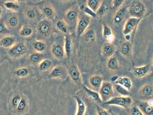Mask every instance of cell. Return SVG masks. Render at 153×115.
I'll use <instances>...</instances> for the list:
<instances>
[{
  "label": "cell",
  "instance_id": "cell-46",
  "mask_svg": "<svg viewBox=\"0 0 153 115\" xmlns=\"http://www.w3.org/2000/svg\"><path fill=\"white\" fill-rule=\"evenodd\" d=\"M118 76H114L112 78H111V81L113 82H114L117 79Z\"/></svg>",
  "mask_w": 153,
  "mask_h": 115
},
{
  "label": "cell",
  "instance_id": "cell-17",
  "mask_svg": "<svg viewBox=\"0 0 153 115\" xmlns=\"http://www.w3.org/2000/svg\"><path fill=\"white\" fill-rule=\"evenodd\" d=\"M115 51V48L113 44L107 42L102 44L101 49L102 55L105 57L108 58L113 56Z\"/></svg>",
  "mask_w": 153,
  "mask_h": 115
},
{
  "label": "cell",
  "instance_id": "cell-26",
  "mask_svg": "<svg viewBox=\"0 0 153 115\" xmlns=\"http://www.w3.org/2000/svg\"><path fill=\"white\" fill-rule=\"evenodd\" d=\"M65 54L67 58L69 57L71 54L73 49V43L71 37L66 35L65 37L64 46Z\"/></svg>",
  "mask_w": 153,
  "mask_h": 115
},
{
  "label": "cell",
  "instance_id": "cell-19",
  "mask_svg": "<svg viewBox=\"0 0 153 115\" xmlns=\"http://www.w3.org/2000/svg\"><path fill=\"white\" fill-rule=\"evenodd\" d=\"M112 0H102L99 9L96 13L100 16H102L109 10L111 6Z\"/></svg>",
  "mask_w": 153,
  "mask_h": 115
},
{
  "label": "cell",
  "instance_id": "cell-22",
  "mask_svg": "<svg viewBox=\"0 0 153 115\" xmlns=\"http://www.w3.org/2000/svg\"><path fill=\"white\" fill-rule=\"evenodd\" d=\"M114 83L123 86L129 91L131 89L132 86L131 79L126 76L118 77Z\"/></svg>",
  "mask_w": 153,
  "mask_h": 115
},
{
  "label": "cell",
  "instance_id": "cell-45",
  "mask_svg": "<svg viewBox=\"0 0 153 115\" xmlns=\"http://www.w3.org/2000/svg\"><path fill=\"white\" fill-rule=\"evenodd\" d=\"M4 22L0 21V34H3L8 31V29Z\"/></svg>",
  "mask_w": 153,
  "mask_h": 115
},
{
  "label": "cell",
  "instance_id": "cell-28",
  "mask_svg": "<svg viewBox=\"0 0 153 115\" xmlns=\"http://www.w3.org/2000/svg\"><path fill=\"white\" fill-rule=\"evenodd\" d=\"M29 70L25 67H21L16 69L13 72V74L16 78L19 79L25 78L29 75Z\"/></svg>",
  "mask_w": 153,
  "mask_h": 115
},
{
  "label": "cell",
  "instance_id": "cell-38",
  "mask_svg": "<svg viewBox=\"0 0 153 115\" xmlns=\"http://www.w3.org/2000/svg\"><path fill=\"white\" fill-rule=\"evenodd\" d=\"M131 49V43L128 41L124 42L120 47V52L121 53L126 56L129 55Z\"/></svg>",
  "mask_w": 153,
  "mask_h": 115
},
{
  "label": "cell",
  "instance_id": "cell-41",
  "mask_svg": "<svg viewBox=\"0 0 153 115\" xmlns=\"http://www.w3.org/2000/svg\"><path fill=\"white\" fill-rule=\"evenodd\" d=\"M114 87L117 92L122 96H129L130 94L129 91L123 86L117 84H115Z\"/></svg>",
  "mask_w": 153,
  "mask_h": 115
},
{
  "label": "cell",
  "instance_id": "cell-47",
  "mask_svg": "<svg viewBox=\"0 0 153 115\" xmlns=\"http://www.w3.org/2000/svg\"><path fill=\"white\" fill-rule=\"evenodd\" d=\"M110 115H121V114H117L114 113L111 109H110Z\"/></svg>",
  "mask_w": 153,
  "mask_h": 115
},
{
  "label": "cell",
  "instance_id": "cell-5",
  "mask_svg": "<svg viewBox=\"0 0 153 115\" xmlns=\"http://www.w3.org/2000/svg\"><path fill=\"white\" fill-rule=\"evenodd\" d=\"M113 92L112 83L108 81H103L99 90V93L102 102H106L111 98Z\"/></svg>",
  "mask_w": 153,
  "mask_h": 115
},
{
  "label": "cell",
  "instance_id": "cell-13",
  "mask_svg": "<svg viewBox=\"0 0 153 115\" xmlns=\"http://www.w3.org/2000/svg\"><path fill=\"white\" fill-rule=\"evenodd\" d=\"M51 51L52 56L58 59H62L65 55L64 46L62 44L57 42L52 45Z\"/></svg>",
  "mask_w": 153,
  "mask_h": 115
},
{
  "label": "cell",
  "instance_id": "cell-14",
  "mask_svg": "<svg viewBox=\"0 0 153 115\" xmlns=\"http://www.w3.org/2000/svg\"><path fill=\"white\" fill-rule=\"evenodd\" d=\"M7 28H15L19 24V19L17 13L15 12L10 13L4 22Z\"/></svg>",
  "mask_w": 153,
  "mask_h": 115
},
{
  "label": "cell",
  "instance_id": "cell-9",
  "mask_svg": "<svg viewBox=\"0 0 153 115\" xmlns=\"http://www.w3.org/2000/svg\"><path fill=\"white\" fill-rule=\"evenodd\" d=\"M27 51L26 47L23 42H19L15 43L8 51L10 56L13 59H18L24 55Z\"/></svg>",
  "mask_w": 153,
  "mask_h": 115
},
{
  "label": "cell",
  "instance_id": "cell-44",
  "mask_svg": "<svg viewBox=\"0 0 153 115\" xmlns=\"http://www.w3.org/2000/svg\"><path fill=\"white\" fill-rule=\"evenodd\" d=\"M125 1V0H112L111 5L115 7H120L123 4Z\"/></svg>",
  "mask_w": 153,
  "mask_h": 115
},
{
  "label": "cell",
  "instance_id": "cell-33",
  "mask_svg": "<svg viewBox=\"0 0 153 115\" xmlns=\"http://www.w3.org/2000/svg\"><path fill=\"white\" fill-rule=\"evenodd\" d=\"M32 47L35 51L42 53L47 49L46 43L42 40H35L32 43Z\"/></svg>",
  "mask_w": 153,
  "mask_h": 115
},
{
  "label": "cell",
  "instance_id": "cell-21",
  "mask_svg": "<svg viewBox=\"0 0 153 115\" xmlns=\"http://www.w3.org/2000/svg\"><path fill=\"white\" fill-rule=\"evenodd\" d=\"M102 34L106 42L112 43L115 41V36L111 29L105 24H103Z\"/></svg>",
  "mask_w": 153,
  "mask_h": 115
},
{
  "label": "cell",
  "instance_id": "cell-10",
  "mask_svg": "<svg viewBox=\"0 0 153 115\" xmlns=\"http://www.w3.org/2000/svg\"><path fill=\"white\" fill-rule=\"evenodd\" d=\"M141 19L131 17L126 22L123 30L124 35H127L132 32L136 28Z\"/></svg>",
  "mask_w": 153,
  "mask_h": 115
},
{
  "label": "cell",
  "instance_id": "cell-30",
  "mask_svg": "<svg viewBox=\"0 0 153 115\" xmlns=\"http://www.w3.org/2000/svg\"><path fill=\"white\" fill-rule=\"evenodd\" d=\"M126 9L124 7H120L115 13L113 16L114 23L119 24L123 22L126 15Z\"/></svg>",
  "mask_w": 153,
  "mask_h": 115
},
{
  "label": "cell",
  "instance_id": "cell-11",
  "mask_svg": "<svg viewBox=\"0 0 153 115\" xmlns=\"http://www.w3.org/2000/svg\"><path fill=\"white\" fill-rule=\"evenodd\" d=\"M151 72V68L149 64L134 68L132 71L134 76L138 78H144L150 74Z\"/></svg>",
  "mask_w": 153,
  "mask_h": 115
},
{
  "label": "cell",
  "instance_id": "cell-40",
  "mask_svg": "<svg viewBox=\"0 0 153 115\" xmlns=\"http://www.w3.org/2000/svg\"><path fill=\"white\" fill-rule=\"evenodd\" d=\"M52 64L48 59L43 60L39 64V69L42 71H46L51 68Z\"/></svg>",
  "mask_w": 153,
  "mask_h": 115
},
{
  "label": "cell",
  "instance_id": "cell-42",
  "mask_svg": "<svg viewBox=\"0 0 153 115\" xmlns=\"http://www.w3.org/2000/svg\"><path fill=\"white\" fill-rule=\"evenodd\" d=\"M97 115H110V110H106L97 105H96Z\"/></svg>",
  "mask_w": 153,
  "mask_h": 115
},
{
  "label": "cell",
  "instance_id": "cell-34",
  "mask_svg": "<svg viewBox=\"0 0 153 115\" xmlns=\"http://www.w3.org/2000/svg\"><path fill=\"white\" fill-rule=\"evenodd\" d=\"M64 72V67L62 65H57L51 70L49 76L51 78H59L61 77Z\"/></svg>",
  "mask_w": 153,
  "mask_h": 115
},
{
  "label": "cell",
  "instance_id": "cell-50",
  "mask_svg": "<svg viewBox=\"0 0 153 115\" xmlns=\"http://www.w3.org/2000/svg\"><path fill=\"white\" fill-rule=\"evenodd\" d=\"M0 59H1V58H0Z\"/></svg>",
  "mask_w": 153,
  "mask_h": 115
},
{
  "label": "cell",
  "instance_id": "cell-3",
  "mask_svg": "<svg viewBox=\"0 0 153 115\" xmlns=\"http://www.w3.org/2000/svg\"><path fill=\"white\" fill-rule=\"evenodd\" d=\"M23 94L20 91L14 90L9 94L7 98V106L9 110L14 113Z\"/></svg>",
  "mask_w": 153,
  "mask_h": 115
},
{
  "label": "cell",
  "instance_id": "cell-37",
  "mask_svg": "<svg viewBox=\"0 0 153 115\" xmlns=\"http://www.w3.org/2000/svg\"><path fill=\"white\" fill-rule=\"evenodd\" d=\"M102 1L88 0L85 1L87 7L96 13L100 7Z\"/></svg>",
  "mask_w": 153,
  "mask_h": 115
},
{
  "label": "cell",
  "instance_id": "cell-36",
  "mask_svg": "<svg viewBox=\"0 0 153 115\" xmlns=\"http://www.w3.org/2000/svg\"><path fill=\"white\" fill-rule=\"evenodd\" d=\"M106 65L108 69L109 70L114 71L118 68L119 62L116 58L112 56L108 58Z\"/></svg>",
  "mask_w": 153,
  "mask_h": 115
},
{
  "label": "cell",
  "instance_id": "cell-27",
  "mask_svg": "<svg viewBox=\"0 0 153 115\" xmlns=\"http://www.w3.org/2000/svg\"><path fill=\"white\" fill-rule=\"evenodd\" d=\"M33 32L32 27L29 24H26L21 27L19 31V34L22 37L28 38L32 35Z\"/></svg>",
  "mask_w": 153,
  "mask_h": 115
},
{
  "label": "cell",
  "instance_id": "cell-6",
  "mask_svg": "<svg viewBox=\"0 0 153 115\" xmlns=\"http://www.w3.org/2000/svg\"><path fill=\"white\" fill-rule=\"evenodd\" d=\"M39 9L43 16L50 21L53 20L55 18L56 11L53 5L48 1H46L41 4Z\"/></svg>",
  "mask_w": 153,
  "mask_h": 115
},
{
  "label": "cell",
  "instance_id": "cell-15",
  "mask_svg": "<svg viewBox=\"0 0 153 115\" xmlns=\"http://www.w3.org/2000/svg\"><path fill=\"white\" fill-rule=\"evenodd\" d=\"M153 99L140 102L137 106L144 115H153Z\"/></svg>",
  "mask_w": 153,
  "mask_h": 115
},
{
  "label": "cell",
  "instance_id": "cell-25",
  "mask_svg": "<svg viewBox=\"0 0 153 115\" xmlns=\"http://www.w3.org/2000/svg\"><path fill=\"white\" fill-rule=\"evenodd\" d=\"M55 27L59 31L65 34H68L69 26L64 19L58 20L55 23Z\"/></svg>",
  "mask_w": 153,
  "mask_h": 115
},
{
  "label": "cell",
  "instance_id": "cell-23",
  "mask_svg": "<svg viewBox=\"0 0 153 115\" xmlns=\"http://www.w3.org/2000/svg\"><path fill=\"white\" fill-rule=\"evenodd\" d=\"M15 38L13 36H5L0 40V46L4 48H10L15 44Z\"/></svg>",
  "mask_w": 153,
  "mask_h": 115
},
{
  "label": "cell",
  "instance_id": "cell-29",
  "mask_svg": "<svg viewBox=\"0 0 153 115\" xmlns=\"http://www.w3.org/2000/svg\"><path fill=\"white\" fill-rule=\"evenodd\" d=\"M68 73L71 78L74 81H78L80 78V72L76 65H73L69 68Z\"/></svg>",
  "mask_w": 153,
  "mask_h": 115
},
{
  "label": "cell",
  "instance_id": "cell-7",
  "mask_svg": "<svg viewBox=\"0 0 153 115\" xmlns=\"http://www.w3.org/2000/svg\"><path fill=\"white\" fill-rule=\"evenodd\" d=\"M37 32L45 37L50 36L52 32V26L50 21L45 19L39 22L36 26Z\"/></svg>",
  "mask_w": 153,
  "mask_h": 115
},
{
  "label": "cell",
  "instance_id": "cell-43",
  "mask_svg": "<svg viewBox=\"0 0 153 115\" xmlns=\"http://www.w3.org/2000/svg\"><path fill=\"white\" fill-rule=\"evenodd\" d=\"M131 115H144L137 106H133L130 110Z\"/></svg>",
  "mask_w": 153,
  "mask_h": 115
},
{
  "label": "cell",
  "instance_id": "cell-48",
  "mask_svg": "<svg viewBox=\"0 0 153 115\" xmlns=\"http://www.w3.org/2000/svg\"><path fill=\"white\" fill-rule=\"evenodd\" d=\"M2 13V9L1 7L0 6V19Z\"/></svg>",
  "mask_w": 153,
  "mask_h": 115
},
{
  "label": "cell",
  "instance_id": "cell-32",
  "mask_svg": "<svg viewBox=\"0 0 153 115\" xmlns=\"http://www.w3.org/2000/svg\"><path fill=\"white\" fill-rule=\"evenodd\" d=\"M43 56L42 53L34 51L29 55L28 59L31 63L35 64H39L43 60Z\"/></svg>",
  "mask_w": 153,
  "mask_h": 115
},
{
  "label": "cell",
  "instance_id": "cell-4",
  "mask_svg": "<svg viewBox=\"0 0 153 115\" xmlns=\"http://www.w3.org/2000/svg\"><path fill=\"white\" fill-rule=\"evenodd\" d=\"M91 16L86 13L79 15L76 25V34L78 37L82 35L87 29L91 22Z\"/></svg>",
  "mask_w": 153,
  "mask_h": 115
},
{
  "label": "cell",
  "instance_id": "cell-31",
  "mask_svg": "<svg viewBox=\"0 0 153 115\" xmlns=\"http://www.w3.org/2000/svg\"><path fill=\"white\" fill-rule=\"evenodd\" d=\"M83 88L88 97L91 100L99 103H102L99 93L92 90L85 85H83Z\"/></svg>",
  "mask_w": 153,
  "mask_h": 115
},
{
  "label": "cell",
  "instance_id": "cell-20",
  "mask_svg": "<svg viewBox=\"0 0 153 115\" xmlns=\"http://www.w3.org/2000/svg\"><path fill=\"white\" fill-rule=\"evenodd\" d=\"M82 35L84 40L87 45H91L95 41L96 34L93 29H87Z\"/></svg>",
  "mask_w": 153,
  "mask_h": 115
},
{
  "label": "cell",
  "instance_id": "cell-18",
  "mask_svg": "<svg viewBox=\"0 0 153 115\" xmlns=\"http://www.w3.org/2000/svg\"><path fill=\"white\" fill-rule=\"evenodd\" d=\"M140 95L146 98L152 97L153 95V85L152 83L146 84L142 86L139 91Z\"/></svg>",
  "mask_w": 153,
  "mask_h": 115
},
{
  "label": "cell",
  "instance_id": "cell-8",
  "mask_svg": "<svg viewBox=\"0 0 153 115\" xmlns=\"http://www.w3.org/2000/svg\"><path fill=\"white\" fill-rule=\"evenodd\" d=\"M145 11V6L141 2L138 1H133L128 9V12L132 16L137 18L141 19Z\"/></svg>",
  "mask_w": 153,
  "mask_h": 115
},
{
  "label": "cell",
  "instance_id": "cell-1",
  "mask_svg": "<svg viewBox=\"0 0 153 115\" xmlns=\"http://www.w3.org/2000/svg\"><path fill=\"white\" fill-rule=\"evenodd\" d=\"M80 9L77 4L70 7L65 11L64 14V20L69 27L76 26L79 15Z\"/></svg>",
  "mask_w": 153,
  "mask_h": 115
},
{
  "label": "cell",
  "instance_id": "cell-39",
  "mask_svg": "<svg viewBox=\"0 0 153 115\" xmlns=\"http://www.w3.org/2000/svg\"><path fill=\"white\" fill-rule=\"evenodd\" d=\"M17 1H7L4 3V5L7 9L15 12L19 7Z\"/></svg>",
  "mask_w": 153,
  "mask_h": 115
},
{
  "label": "cell",
  "instance_id": "cell-35",
  "mask_svg": "<svg viewBox=\"0 0 153 115\" xmlns=\"http://www.w3.org/2000/svg\"><path fill=\"white\" fill-rule=\"evenodd\" d=\"M77 104V110L76 115H84L86 111V106L82 100L78 96H75Z\"/></svg>",
  "mask_w": 153,
  "mask_h": 115
},
{
  "label": "cell",
  "instance_id": "cell-16",
  "mask_svg": "<svg viewBox=\"0 0 153 115\" xmlns=\"http://www.w3.org/2000/svg\"><path fill=\"white\" fill-rule=\"evenodd\" d=\"M23 13L27 19L33 21L36 19L38 17V12L37 8L35 6L28 5L25 8Z\"/></svg>",
  "mask_w": 153,
  "mask_h": 115
},
{
  "label": "cell",
  "instance_id": "cell-24",
  "mask_svg": "<svg viewBox=\"0 0 153 115\" xmlns=\"http://www.w3.org/2000/svg\"><path fill=\"white\" fill-rule=\"evenodd\" d=\"M89 81L91 87L99 90L103 82V79L102 77L100 75H94L90 78Z\"/></svg>",
  "mask_w": 153,
  "mask_h": 115
},
{
  "label": "cell",
  "instance_id": "cell-49",
  "mask_svg": "<svg viewBox=\"0 0 153 115\" xmlns=\"http://www.w3.org/2000/svg\"><path fill=\"white\" fill-rule=\"evenodd\" d=\"M89 115H91V114H90Z\"/></svg>",
  "mask_w": 153,
  "mask_h": 115
},
{
  "label": "cell",
  "instance_id": "cell-2",
  "mask_svg": "<svg viewBox=\"0 0 153 115\" xmlns=\"http://www.w3.org/2000/svg\"><path fill=\"white\" fill-rule=\"evenodd\" d=\"M132 103V99L129 96H119L112 97L103 103L105 105H114L128 108L130 107Z\"/></svg>",
  "mask_w": 153,
  "mask_h": 115
},
{
  "label": "cell",
  "instance_id": "cell-12",
  "mask_svg": "<svg viewBox=\"0 0 153 115\" xmlns=\"http://www.w3.org/2000/svg\"><path fill=\"white\" fill-rule=\"evenodd\" d=\"M29 108L28 100L26 96L23 94L14 114L16 115H23L27 112Z\"/></svg>",
  "mask_w": 153,
  "mask_h": 115
}]
</instances>
